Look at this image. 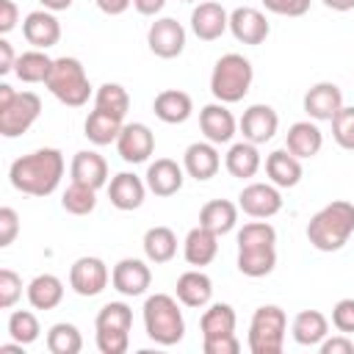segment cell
<instances>
[{"label": "cell", "mask_w": 354, "mask_h": 354, "mask_svg": "<svg viewBox=\"0 0 354 354\" xmlns=\"http://www.w3.org/2000/svg\"><path fill=\"white\" fill-rule=\"evenodd\" d=\"M64 177V155L55 147H41L17 158L8 169V180L28 196H50Z\"/></svg>", "instance_id": "cell-1"}, {"label": "cell", "mask_w": 354, "mask_h": 354, "mask_svg": "<svg viewBox=\"0 0 354 354\" xmlns=\"http://www.w3.org/2000/svg\"><path fill=\"white\" fill-rule=\"evenodd\" d=\"M354 232V205L346 199H335L324 205L307 224V241L318 252H337L348 243Z\"/></svg>", "instance_id": "cell-2"}, {"label": "cell", "mask_w": 354, "mask_h": 354, "mask_svg": "<svg viewBox=\"0 0 354 354\" xmlns=\"http://www.w3.org/2000/svg\"><path fill=\"white\" fill-rule=\"evenodd\" d=\"M144 329L147 337L158 346H174L185 335L183 310L177 307V299L169 293H155L144 301Z\"/></svg>", "instance_id": "cell-3"}, {"label": "cell", "mask_w": 354, "mask_h": 354, "mask_svg": "<svg viewBox=\"0 0 354 354\" xmlns=\"http://www.w3.org/2000/svg\"><path fill=\"white\" fill-rule=\"evenodd\" d=\"M254 80V69L249 64V58L238 55V53H227L216 61L213 72H210V91L218 102L230 105V102H241Z\"/></svg>", "instance_id": "cell-4"}, {"label": "cell", "mask_w": 354, "mask_h": 354, "mask_svg": "<svg viewBox=\"0 0 354 354\" xmlns=\"http://www.w3.org/2000/svg\"><path fill=\"white\" fill-rule=\"evenodd\" d=\"M44 86L50 88V94L58 102H64L69 108H80L91 97V83L86 77V69L72 55H64V58L53 61V69H50V77H47Z\"/></svg>", "instance_id": "cell-5"}, {"label": "cell", "mask_w": 354, "mask_h": 354, "mask_svg": "<svg viewBox=\"0 0 354 354\" xmlns=\"http://www.w3.org/2000/svg\"><path fill=\"white\" fill-rule=\"evenodd\" d=\"M288 315L277 304H263L249 321V351L252 354H279L285 346Z\"/></svg>", "instance_id": "cell-6"}, {"label": "cell", "mask_w": 354, "mask_h": 354, "mask_svg": "<svg viewBox=\"0 0 354 354\" xmlns=\"http://www.w3.org/2000/svg\"><path fill=\"white\" fill-rule=\"evenodd\" d=\"M39 113H41L39 94H33V91H17L14 102L6 111H0V136L17 138V136L28 133L30 124L39 119Z\"/></svg>", "instance_id": "cell-7"}, {"label": "cell", "mask_w": 354, "mask_h": 354, "mask_svg": "<svg viewBox=\"0 0 354 354\" xmlns=\"http://www.w3.org/2000/svg\"><path fill=\"white\" fill-rule=\"evenodd\" d=\"M238 207L252 218H271L282 210V194L274 183H249L238 194Z\"/></svg>", "instance_id": "cell-8"}, {"label": "cell", "mask_w": 354, "mask_h": 354, "mask_svg": "<svg viewBox=\"0 0 354 354\" xmlns=\"http://www.w3.org/2000/svg\"><path fill=\"white\" fill-rule=\"evenodd\" d=\"M147 44L158 58H177L185 50V28L171 17H160L149 25Z\"/></svg>", "instance_id": "cell-9"}, {"label": "cell", "mask_w": 354, "mask_h": 354, "mask_svg": "<svg viewBox=\"0 0 354 354\" xmlns=\"http://www.w3.org/2000/svg\"><path fill=\"white\" fill-rule=\"evenodd\" d=\"M116 152L124 163H144L155 152V133L144 122H130L116 138Z\"/></svg>", "instance_id": "cell-10"}, {"label": "cell", "mask_w": 354, "mask_h": 354, "mask_svg": "<svg viewBox=\"0 0 354 354\" xmlns=\"http://www.w3.org/2000/svg\"><path fill=\"white\" fill-rule=\"evenodd\" d=\"M111 274L100 257H77L69 268V285L77 296H97L105 290Z\"/></svg>", "instance_id": "cell-11"}, {"label": "cell", "mask_w": 354, "mask_h": 354, "mask_svg": "<svg viewBox=\"0 0 354 354\" xmlns=\"http://www.w3.org/2000/svg\"><path fill=\"white\" fill-rule=\"evenodd\" d=\"M149 282H152V271L138 257H124L111 271V285L122 296H141V293H147Z\"/></svg>", "instance_id": "cell-12"}, {"label": "cell", "mask_w": 354, "mask_h": 354, "mask_svg": "<svg viewBox=\"0 0 354 354\" xmlns=\"http://www.w3.org/2000/svg\"><path fill=\"white\" fill-rule=\"evenodd\" d=\"M238 127H241V133H243V141H252V144L260 147V144H266V141L274 138V133H277V127H279V116H277V111H274L271 105L257 102V105H249V108L243 111Z\"/></svg>", "instance_id": "cell-13"}, {"label": "cell", "mask_w": 354, "mask_h": 354, "mask_svg": "<svg viewBox=\"0 0 354 354\" xmlns=\"http://www.w3.org/2000/svg\"><path fill=\"white\" fill-rule=\"evenodd\" d=\"M227 28H230V14L224 11L221 3L205 0L191 11V30L202 41H216Z\"/></svg>", "instance_id": "cell-14"}, {"label": "cell", "mask_w": 354, "mask_h": 354, "mask_svg": "<svg viewBox=\"0 0 354 354\" xmlns=\"http://www.w3.org/2000/svg\"><path fill=\"white\" fill-rule=\"evenodd\" d=\"M230 30L243 44H263L266 36L271 33V25L263 11H257L252 6H241L230 14Z\"/></svg>", "instance_id": "cell-15"}, {"label": "cell", "mask_w": 354, "mask_h": 354, "mask_svg": "<svg viewBox=\"0 0 354 354\" xmlns=\"http://www.w3.org/2000/svg\"><path fill=\"white\" fill-rule=\"evenodd\" d=\"M199 127L210 144H227V141H232L238 122L224 102H210L199 111Z\"/></svg>", "instance_id": "cell-16"}, {"label": "cell", "mask_w": 354, "mask_h": 354, "mask_svg": "<svg viewBox=\"0 0 354 354\" xmlns=\"http://www.w3.org/2000/svg\"><path fill=\"white\" fill-rule=\"evenodd\" d=\"M340 108H343V91L335 83H329V80L315 83L304 94V111L315 122H332Z\"/></svg>", "instance_id": "cell-17"}, {"label": "cell", "mask_w": 354, "mask_h": 354, "mask_svg": "<svg viewBox=\"0 0 354 354\" xmlns=\"http://www.w3.org/2000/svg\"><path fill=\"white\" fill-rule=\"evenodd\" d=\"M147 183L141 177H136L133 171H119L116 177H111L108 185V199L116 210H138L144 205L147 196Z\"/></svg>", "instance_id": "cell-18"}, {"label": "cell", "mask_w": 354, "mask_h": 354, "mask_svg": "<svg viewBox=\"0 0 354 354\" xmlns=\"http://www.w3.org/2000/svg\"><path fill=\"white\" fill-rule=\"evenodd\" d=\"M22 36L28 39V44H33L36 50H47L53 44H58L61 39V22L55 19L53 11L41 8V11H30L22 22Z\"/></svg>", "instance_id": "cell-19"}, {"label": "cell", "mask_w": 354, "mask_h": 354, "mask_svg": "<svg viewBox=\"0 0 354 354\" xmlns=\"http://www.w3.org/2000/svg\"><path fill=\"white\" fill-rule=\"evenodd\" d=\"M218 166H221V158H218L216 144H210V141H196V144H191V147L185 149V155H183V169H185V174L194 177V180H199V183L216 177Z\"/></svg>", "instance_id": "cell-20"}, {"label": "cell", "mask_w": 354, "mask_h": 354, "mask_svg": "<svg viewBox=\"0 0 354 354\" xmlns=\"http://www.w3.org/2000/svg\"><path fill=\"white\" fill-rule=\"evenodd\" d=\"M183 166L171 158H158L155 163H149L147 169V188L155 196H174L183 188Z\"/></svg>", "instance_id": "cell-21"}, {"label": "cell", "mask_w": 354, "mask_h": 354, "mask_svg": "<svg viewBox=\"0 0 354 354\" xmlns=\"http://www.w3.org/2000/svg\"><path fill=\"white\" fill-rule=\"evenodd\" d=\"M69 174H72V183H80V185H88V188L100 191L108 183V163H105L102 155H97L91 149H80L72 158Z\"/></svg>", "instance_id": "cell-22"}, {"label": "cell", "mask_w": 354, "mask_h": 354, "mask_svg": "<svg viewBox=\"0 0 354 354\" xmlns=\"http://www.w3.org/2000/svg\"><path fill=\"white\" fill-rule=\"evenodd\" d=\"M321 147H324V133H321V127H318L315 122L307 119V122L290 124V130H288V136H285V149L293 152L299 160L315 158V155L321 152Z\"/></svg>", "instance_id": "cell-23"}, {"label": "cell", "mask_w": 354, "mask_h": 354, "mask_svg": "<svg viewBox=\"0 0 354 354\" xmlns=\"http://www.w3.org/2000/svg\"><path fill=\"white\" fill-rule=\"evenodd\" d=\"M152 111L166 124H183L194 113V100H191V94H185L180 88H166L155 97Z\"/></svg>", "instance_id": "cell-24"}, {"label": "cell", "mask_w": 354, "mask_h": 354, "mask_svg": "<svg viewBox=\"0 0 354 354\" xmlns=\"http://www.w3.org/2000/svg\"><path fill=\"white\" fill-rule=\"evenodd\" d=\"M266 174L277 188H293L301 180V160L288 149H274L266 158Z\"/></svg>", "instance_id": "cell-25"}, {"label": "cell", "mask_w": 354, "mask_h": 354, "mask_svg": "<svg viewBox=\"0 0 354 354\" xmlns=\"http://www.w3.org/2000/svg\"><path fill=\"white\" fill-rule=\"evenodd\" d=\"M183 254L188 260V266H207L216 260L218 254V235L210 232L207 227H194L188 235H185V243H183Z\"/></svg>", "instance_id": "cell-26"}, {"label": "cell", "mask_w": 354, "mask_h": 354, "mask_svg": "<svg viewBox=\"0 0 354 354\" xmlns=\"http://www.w3.org/2000/svg\"><path fill=\"white\" fill-rule=\"evenodd\" d=\"M213 296V279L205 271H185L177 279V299L185 307H205Z\"/></svg>", "instance_id": "cell-27"}, {"label": "cell", "mask_w": 354, "mask_h": 354, "mask_svg": "<svg viewBox=\"0 0 354 354\" xmlns=\"http://www.w3.org/2000/svg\"><path fill=\"white\" fill-rule=\"evenodd\" d=\"M293 340L299 346H321V340L329 335V321L318 310H301L290 324Z\"/></svg>", "instance_id": "cell-28"}, {"label": "cell", "mask_w": 354, "mask_h": 354, "mask_svg": "<svg viewBox=\"0 0 354 354\" xmlns=\"http://www.w3.org/2000/svg\"><path fill=\"white\" fill-rule=\"evenodd\" d=\"M260 163H263V160H260L257 144H252V141H238V144H232L230 152H227V158H224L227 171H230L232 177H238V180L254 177V174L260 171Z\"/></svg>", "instance_id": "cell-29"}, {"label": "cell", "mask_w": 354, "mask_h": 354, "mask_svg": "<svg viewBox=\"0 0 354 354\" xmlns=\"http://www.w3.org/2000/svg\"><path fill=\"white\" fill-rule=\"evenodd\" d=\"M64 299V282L55 274H39L28 285V301L36 310H55Z\"/></svg>", "instance_id": "cell-30"}, {"label": "cell", "mask_w": 354, "mask_h": 354, "mask_svg": "<svg viewBox=\"0 0 354 354\" xmlns=\"http://www.w3.org/2000/svg\"><path fill=\"white\" fill-rule=\"evenodd\" d=\"M122 127H124V119H119V116H113V113H105V111H100V108H94V111L86 116V124H83L86 138H88L91 144H97V147H105V144L116 141L119 133H122Z\"/></svg>", "instance_id": "cell-31"}, {"label": "cell", "mask_w": 354, "mask_h": 354, "mask_svg": "<svg viewBox=\"0 0 354 354\" xmlns=\"http://www.w3.org/2000/svg\"><path fill=\"white\" fill-rule=\"evenodd\" d=\"M199 224L216 235H224L238 224V205H232L230 199H210L199 210Z\"/></svg>", "instance_id": "cell-32"}, {"label": "cell", "mask_w": 354, "mask_h": 354, "mask_svg": "<svg viewBox=\"0 0 354 354\" xmlns=\"http://www.w3.org/2000/svg\"><path fill=\"white\" fill-rule=\"evenodd\" d=\"M53 61L44 50H28L22 55H17V64H14V75L22 80V83H47L50 77V69H53Z\"/></svg>", "instance_id": "cell-33"}, {"label": "cell", "mask_w": 354, "mask_h": 354, "mask_svg": "<svg viewBox=\"0 0 354 354\" xmlns=\"http://www.w3.org/2000/svg\"><path fill=\"white\" fill-rule=\"evenodd\" d=\"M277 266V246H252V249H238V271L243 277H266Z\"/></svg>", "instance_id": "cell-34"}, {"label": "cell", "mask_w": 354, "mask_h": 354, "mask_svg": "<svg viewBox=\"0 0 354 354\" xmlns=\"http://www.w3.org/2000/svg\"><path fill=\"white\" fill-rule=\"evenodd\" d=\"M144 254L149 263H169L177 254V235L169 227H149L144 232Z\"/></svg>", "instance_id": "cell-35"}, {"label": "cell", "mask_w": 354, "mask_h": 354, "mask_svg": "<svg viewBox=\"0 0 354 354\" xmlns=\"http://www.w3.org/2000/svg\"><path fill=\"white\" fill-rule=\"evenodd\" d=\"M235 310L224 301H216L210 304L202 318H199V329H202V337H218V335H232L235 332Z\"/></svg>", "instance_id": "cell-36"}, {"label": "cell", "mask_w": 354, "mask_h": 354, "mask_svg": "<svg viewBox=\"0 0 354 354\" xmlns=\"http://www.w3.org/2000/svg\"><path fill=\"white\" fill-rule=\"evenodd\" d=\"M83 348V337L80 329L75 324H53L47 332V351L50 354H77Z\"/></svg>", "instance_id": "cell-37"}, {"label": "cell", "mask_w": 354, "mask_h": 354, "mask_svg": "<svg viewBox=\"0 0 354 354\" xmlns=\"http://www.w3.org/2000/svg\"><path fill=\"white\" fill-rule=\"evenodd\" d=\"M94 108L124 119L127 111H130V94H127V88L119 86V83H102V86L97 88V94H94Z\"/></svg>", "instance_id": "cell-38"}, {"label": "cell", "mask_w": 354, "mask_h": 354, "mask_svg": "<svg viewBox=\"0 0 354 354\" xmlns=\"http://www.w3.org/2000/svg\"><path fill=\"white\" fill-rule=\"evenodd\" d=\"M61 205H64V210L72 213V216H88V213L97 207V191L88 188V185L72 183V185L64 191Z\"/></svg>", "instance_id": "cell-39"}, {"label": "cell", "mask_w": 354, "mask_h": 354, "mask_svg": "<svg viewBox=\"0 0 354 354\" xmlns=\"http://www.w3.org/2000/svg\"><path fill=\"white\" fill-rule=\"evenodd\" d=\"M97 329H124L130 332L133 326V310L124 301H108L105 307H100L97 318H94Z\"/></svg>", "instance_id": "cell-40"}, {"label": "cell", "mask_w": 354, "mask_h": 354, "mask_svg": "<svg viewBox=\"0 0 354 354\" xmlns=\"http://www.w3.org/2000/svg\"><path fill=\"white\" fill-rule=\"evenodd\" d=\"M39 332H41V326H39V321H36V315L30 310H14L11 313V318H8L11 340H17L22 346H30L33 340H39Z\"/></svg>", "instance_id": "cell-41"}, {"label": "cell", "mask_w": 354, "mask_h": 354, "mask_svg": "<svg viewBox=\"0 0 354 354\" xmlns=\"http://www.w3.org/2000/svg\"><path fill=\"white\" fill-rule=\"evenodd\" d=\"M274 243H277V230L268 221H249L238 230V249L274 246Z\"/></svg>", "instance_id": "cell-42"}, {"label": "cell", "mask_w": 354, "mask_h": 354, "mask_svg": "<svg viewBox=\"0 0 354 354\" xmlns=\"http://www.w3.org/2000/svg\"><path fill=\"white\" fill-rule=\"evenodd\" d=\"M332 138L343 149H354V105H343L332 119Z\"/></svg>", "instance_id": "cell-43"}, {"label": "cell", "mask_w": 354, "mask_h": 354, "mask_svg": "<svg viewBox=\"0 0 354 354\" xmlns=\"http://www.w3.org/2000/svg\"><path fill=\"white\" fill-rule=\"evenodd\" d=\"M22 296V277L11 268H0V307L8 310Z\"/></svg>", "instance_id": "cell-44"}, {"label": "cell", "mask_w": 354, "mask_h": 354, "mask_svg": "<svg viewBox=\"0 0 354 354\" xmlns=\"http://www.w3.org/2000/svg\"><path fill=\"white\" fill-rule=\"evenodd\" d=\"M130 346V332L124 329H97V348L102 354H124Z\"/></svg>", "instance_id": "cell-45"}, {"label": "cell", "mask_w": 354, "mask_h": 354, "mask_svg": "<svg viewBox=\"0 0 354 354\" xmlns=\"http://www.w3.org/2000/svg\"><path fill=\"white\" fill-rule=\"evenodd\" d=\"M332 326L343 335L354 332V299H340L332 307Z\"/></svg>", "instance_id": "cell-46"}, {"label": "cell", "mask_w": 354, "mask_h": 354, "mask_svg": "<svg viewBox=\"0 0 354 354\" xmlns=\"http://www.w3.org/2000/svg\"><path fill=\"white\" fill-rule=\"evenodd\" d=\"M310 3L313 0H263V6L279 17H304L310 11Z\"/></svg>", "instance_id": "cell-47"}, {"label": "cell", "mask_w": 354, "mask_h": 354, "mask_svg": "<svg viewBox=\"0 0 354 354\" xmlns=\"http://www.w3.org/2000/svg\"><path fill=\"white\" fill-rule=\"evenodd\" d=\"M202 348L205 354H238L241 351V340L232 335H218V337H202Z\"/></svg>", "instance_id": "cell-48"}, {"label": "cell", "mask_w": 354, "mask_h": 354, "mask_svg": "<svg viewBox=\"0 0 354 354\" xmlns=\"http://www.w3.org/2000/svg\"><path fill=\"white\" fill-rule=\"evenodd\" d=\"M19 232V216L14 207H0V246H11Z\"/></svg>", "instance_id": "cell-49"}, {"label": "cell", "mask_w": 354, "mask_h": 354, "mask_svg": "<svg viewBox=\"0 0 354 354\" xmlns=\"http://www.w3.org/2000/svg\"><path fill=\"white\" fill-rule=\"evenodd\" d=\"M318 348H321V354H354V343H351V337L343 335V332L335 335V337L326 335Z\"/></svg>", "instance_id": "cell-50"}, {"label": "cell", "mask_w": 354, "mask_h": 354, "mask_svg": "<svg viewBox=\"0 0 354 354\" xmlns=\"http://www.w3.org/2000/svg\"><path fill=\"white\" fill-rule=\"evenodd\" d=\"M17 19H19V8L14 0H0V33H11L17 28Z\"/></svg>", "instance_id": "cell-51"}, {"label": "cell", "mask_w": 354, "mask_h": 354, "mask_svg": "<svg viewBox=\"0 0 354 354\" xmlns=\"http://www.w3.org/2000/svg\"><path fill=\"white\" fill-rule=\"evenodd\" d=\"M14 64H17V55H14L11 41L8 39H0V75L14 72Z\"/></svg>", "instance_id": "cell-52"}, {"label": "cell", "mask_w": 354, "mask_h": 354, "mask_svg": "<svg viewBox=\"0 0 354 354\" xmlns=\"http://www.w3.org/2000/svg\"><path fill=\"white\" fill-rule=\"evenodd\" d=\"M97 3V8L102 11V14H108V17H119V14H124L130 6H133V0H94Z\"/></svg>", "instance_id": "cell-53"}, {"label": "cell", "mask_w": 354, "mask_h": 354, "mask_svg": "<svg viewBox=\"0 0 354 354\" xmlns=\"http://www.w3.org/2000/svg\"><path fill=\"white\" fill-rule=\"evenodd\" d=\"M163 6H166V0H133V8H136L138 14H144V17H155V14H160Z\"/></svg>", "instance_id": "cell-54"}, {"label": "cell", "mask_w": 354, "mask_h": 354, "mask_svg": "<svg viewBox=\"0 0 354 354\" xmlns=\"http://www.w3.org/2000/svg\"><path fill=\"white\" fill-rule=\"evenodd\" d=\"M14 97H17V91L8 83H0V111H6L14 102Z\"/></svg>", "instance_id": "cell-55"}, {"label": "cell", "mask_w": 354, "mask_h": 354, "mask_svg": "<svg viewBox=\"0 0 354 354\" xmlns=\"http://www.w3.org/2000/svg\"><path fill=\"white\" fill-rule=\"evenodd\" d=\"M321 3L332 11H351L354 8V0H321Z\"/></svg>", "instance_id": "cell-56"}, {"label": "cell", "mask_w": 354, "mask_h": 354, "mask_svg": "<svg viewBox=\"0 0 354 354\" xmlns=\"http://www.w3.org/2000/svg\"><path fill=\"white\" fill-rule=\"evenodd\" d=\"M47 11H66L72 6V0H39Z\"/></svg>", "instance_id": "cell-57"}, {"label": "cell", "mask_w": 354, "mask_h": 354, "mask_svg": "<svg viewBox=\"0 0 354 354\" xmlns=\"http://www.w3.org/2000/svg\"><path fill=\"white\" fill-rule=\"evenodd\" d=\"M22 348H25V346L14 340V343H3V346H0V354H22Z\"/></svg>", "instance_id": "cell-58"}, {"label": "cell", "mask_w": 354, "mask_h": 354, "mask_svg": "<svg viewBox=\"0 0 354 354\" xmlns=\"http://www.w3.org/2000/svg\"><path fill=\"white\" fill-rule=\"evenodd\" d=\"M183 3H199V0H183Z\"/></svg>", "instance_id": "cell-59"}]
</instances>
